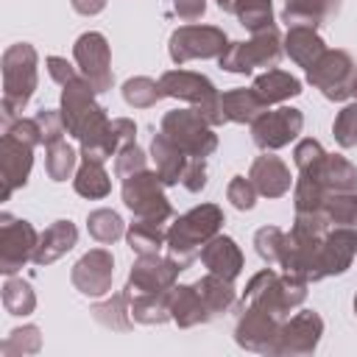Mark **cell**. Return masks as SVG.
<instances>
[{
  "mask_svg": "<svg viewBox=\"0 0 357 357\" xmlns=\"http://www.w3.org/2000/svg\"><path fill=\"white\" fill-rule=\"evenodd\" d=\"M92 84L78 75L75 81L61 86V117L70 137L81 142V159L106 162L109 156H117L120 145L112 131V120L106 117V109L95 100Z\"/></svg>",
  "mask_w": 357,
  "mask_h": 357,
  "instance_id": "6da1fadb",
  "label": "cell"
},
{
  "mask_svg": "<svg viewBox=\"0 0 357 357\" xmlns=\"http://www.w3.org/2000/svg\"><path fill=\"white\" fill-rule=\"evenodd\" d=\"M223 226V209L218 204H198L190 212L178 215L176 223L167 229V257L176 259L184 271L195 262L201 248L220 231Z\"/></svg>",
  "mask_w": 357,
  "mask_h": 357,
  "instance_id": "7a4b0ae2",
  "label": "cell"
},
{
  "mask_svg": "<svg viewBox=\"0 0 357 357\" xmlns=\"http://www.w3.org/2000/svg\"><path fill=\"white\" fill-rule=\"evenodd\" d=\"M39 56L36 47L28 42H17L8 45L3 53V126L17 120L20 112L28 106L36 84H39V73H36Z\"/></svg>",
  "mask_w": 357,
  "mask_h": 357,
  "instance_id": "3957f363",
  "label": "cell"
},
{
  "mask_svg": "<svg viewBox=\"0 0 357 357\" xmlns=\"http://www.w3.org/2000/svg\"><path fill=\"white\" fill-rule=\"evenodd\" d=\"M304 298H307V282L304 279H296L290 273H276V268L268 265L248 279L240 307L254 304V307L284 321V315H290L296 307H301Z\"/></svg>",
  "mask_w": 357,
  "mask_h": 357,
  "instance_id": "277c9868",
  "label": "cell"
},
{
  "mask_svg": "<svg viewBox=\"0 0 357 357\" xmlns=\"http://www.w3.org/2000/svg\"><path fill=\"white\" fill-rule=\"evenodd\" d=\"M159 84H162L165 98L187 100L212 128L226 123V114L220 106V92L206 75L190 73V70H167V73H162Z\"/></svg>",
  "mask_w": 357,
  "mask_h": 357,
  "instance_id": "5b68a950",
  "label": "cell"
},
{
  "mask_svg": "<svg viewBox=\"0 0 357 357\" xmlns=\"http://www.w3.org/2000/svg\"><path fill=\"white\" fill-rule=\"evenodd\" d=\"M284 53V42H282V33L276 25L254 33L248 42H229V47L223 50V56L218 59L220 67L226 73H251L257 67H276L279 59Z\"/></svg>",
  "mask_w": 357,
  "mask_h": 357,
  "instance_id": "8992f818",
  "label": "cell"
},
{
  "mask_svg": "<svg viewBox=\"0 0 357 357\" xmlns=\"http://www.w3.org/2000/svg\"><path fill=\"white\" fill-rule=\"evenodd\" d=\"M159 131L190 159H206L218 148V134L195 109H173L162 117Z\"/></svg>",
  "mask_w": 357,
  "mask_h": 357,
  "instance_id": "52a82bcc",
  "label": "cell"
},
{
  "mask_svg": "<svg viewBox=\"0 0 357 357\" xmlns=\"http://www.w3.org/2000/svg\"><path fill=\"white\" fill-rule=\"evenodd\" d=\"M123 204L131 209L134 218L139 220H153L165 223L173 215V206L165 195V184L156 170H139L123 178Z\"/></svg>",
  "mask_w": 357,
  "mask_h": 357,
  "instance_id": "ba28073f",
  "label": "cell"
},
{
  "mask_svg": "<svg viewBox=\"0 0 357 357\" xmlns=\"http://www.w3.org/2000/svg\"><path fill=\"white\" fill-rule=\"evenodd\" d=\"M226 47L229 39L218 25H181L167 42V53L176 64H187L192 59H220Z\"/></svg>",
  "mask_w": 357,
  "mask_h": 357,
  "instance_id": "9c48e42d",
  "label": "cell"
},
{
  "mask_svg": "<svg viewBox=\"0 0 357 357\" xmlns=\"http://www.w3.org/2000/svg\"><path fill=\"white\" fill-rule=\"evenodd\" d=\"M354 75H357V64L346 50H326L307 70V81L315 89H321L326 100H349Z\"/></svg>",
  "mask_w": 357,
  "mask_h": 357,
  "instance_id": "30bf717a",
  "label": "cell"
},
{
  "mask_svg": "<svg viewBox=\"0 0 357 357\" xmlns=\"http://www.w3.org/2000/svg\"><path fill=\"white\" fill-rule=\"evenodd\" d=\"M73 56H75V64L81 70V75L92 84V89L100 95V92H109L112 89V50H109V42L103 33L98 31H86L75 39L73 45Z\"/></svg>",
  "mask_w": 357,
  "mask_h": 357,
  "instance_id": "8fae6325",
  "label": "cell"
},
{
  "mask_svg": "<svg viewBox=\"0 0 357 357\" xmlns=\"http://www.w3.org/2000/svg\"><path fill=\"white\" fill-rule=\"evenodd\" d=\"M36 245L39 234L28 220H20L8 212L0 215V271L6 276H14L28 259H33Z\"/></svg>",
  "mask_w": 357,
  "mask_h": 357,
  "instance_id": "7c38bea8",
  "label": "cell"
},
{
  "mask_svg": "<svg viewBox=\"0 0 357 357\" xmlns=\"http://www.w3.org/2000/svg\"><path fill=\"white\" fill-rule=\"evenodd\" d=\"M304 128V114L293 106H279V109H265L254 123H251V139L262 151H279L290 145Z\"/></svg>",
  "mask_w": 357,
  "mask_h": 357,
  "instance_id": "4fadbf2b",
  "label": "cell"
},
{
  "mask_svg": "<svg viewBox=\"0 0 357 357\" xmlns=\"http://www.w3.org/2000/svg\"><path fill=\"white\" fill-rule=\"evenodd\" d=\"M279 329H282V318H276V315H271V312H265L254 304H245V307H240V318H237V326H234V340L245 351L276 357Z\"/></svg>",
  "mask_w": 357,
  "mask_h": 357,
  "instance_id": "5bb4252c",
  "label": "cell"
},
{
  "mask_svg": "<svg viewBox=\"0 0 357 357\" xmlns=\"http://www.w3.org/2000/svg\"><path fill=\"white\" fill-rule=\"evenodd\" d=\"M324 335V318L315 310H301L290 321H282L279 340H276V357H301L312 354Z\"/></svg>",
  "mask_w": 357,
  "mask_h": 357,
  "instance_id": "9a60e30c",
  "label": "cell"
},
{
  "mask_svg": "<svg viewBox=\"0 0 357 357\" xmlns=\"http://www.w3.org/2000/svg\"><path fill=\"white\" fill-rule=\"evenodd\" d=\"M31 167H33V145L3 131L0 137V201H8L14 190L28 184Z\"/></svg>",
  "mask_w": 357,
  "mask_h": 357,
  "instance_id": "2e32d148",
  "label": "cell"
},
{
  "mask_svg": "<svg viewBox=\"0 0 357 357\" xmlns=\"http://www.w3.org/2000/svg\"><path fill=\"white\" fill-rule=\"evenodd\" d=\"M114 279V257L106 248H92L86 251L70 271V282L81 296L98 298L112 290Z\"/></svg>",
  "mask_w": 357,
  "mask_h": 357,
  "instance_id": "e0dca14e",
  "label": "cell"
},
{
  "mask_svg": "<svg viewBox=\"0 0 357 357\" xmlns=\"http://www.w3.org/2000/svg\"><path fill=\"white\" fill-rule=\"evenodd\" d=\"M184 268L170 259V257H159V254H142L137 257V262L128 271V293H165L176 284L178 273Z\"/></svg>",
  "mask_w": 357,
  "mask_h": 357,
  "instance_id": "ac0fdd59",
  "label": "cell"
},
{
  "mask_svg": "<svg viewBox=\"0 0 357 357\" xmlns=\"http://www.w3.org/2000/svg\"><path fill=\"white\" fill-rule=\"evenodd\" d=\"M357 257V229L351 226H335L324 234L321 251H318V282L326 276L346 273Z\"/></svg>",
  "mask_w": 357,
  "mask_h": 357,
  "instance_id": "d6986e66",
  "label": "cell"
},
{
  "mask_svg": "<svg viewBox=\"0 0 357 357\" xmlns=\"http://www.w3.org/2000/svg\"><path fill=\"white\" fill-rule=\"evenodd\" d=\"M298 176L315 178L329 195L332 192H354L357 190V167L340 153H324L318 162H312L310 167L298 170Z\"/></svg>",
  "mask_w": 357,
  "mask_h": 357,
  "instance_id": "ffe728a7",
  "label": "cell"
},
{
  "mask_svg": "<svg viewBox=\"0 0 357 357\" xmlns=\"http://www.w3.org/2000/svg\"><path fill=\"white\" fill-rule=\"evenodd\" d=\"M248 178L257 187V192L265 195V198H282V195L290 192V184H293L290 167L273 153L257 156L248 167Z\"/></svg>",
  "mask_w": 357,
  "mask_h": 357,
  "instance_id": "44dd1931",
  "label": "cell"
},
{
  "mask_svg": "<svg viewBox=\"0 0 357 357\" xmlns=\"http://www.w3.org/2000/svg\"><path fill=\"white\" fill-rule=\"evenodd\" d=\"M201 262L209 268V273H218V276L234 282L240 276V271H243V251L231 237L215 234L201 248Z\"/></svg>",
  "mask_w": 357,
  "mask_h": 357,
  "instance_id": "7402d4cb",
  "label": "cell"
},
{
  "mask_svg": "<svg viewBox=\"0 0 357 357\" xmlns=\"http://www.w3.org/2000/svg\"><path fill=\"white\" fill-rule=\"evenodd\" d=\"M170 321H176L181 329L212 321V312L206 310L195 284H173L170 287Z\"/></svg>",
  "mask_w": 357,
  "mask_h": 357,
  "instance_id": "603a6c76",
  "label": "cell"
},
{
  "mask_svg": "<svg viewBox=\"0 0 357 357\" xmlns=\"http://www.w3.org/2000/svg\"><path fill=\"white\" fill-rule=\"evenodd\" d=\"M78 243V229L73 220H56L50 223L42 234H39V245L33 251V262L36 265H50L56 259H61L67 251H73Z\"/></svg>",
  "mask_w": 357,
  "mask_h": 357,
  "instance_id": "cb8c5ba5",
  "label": "cell"
},
{
  "mask_svg": "<svg viewBox=\"0 0 357 357\" xmlns=\"http://www.w3.org/2000/svg\"><path fill=\"white\" fill-rule=\"evenodd\" d=\"M151 159H153L156 173H159V178H162L165 187L181 184V176H184V170H187L190 156H187L178 145H173L162 131L153 134V139H151Z\"/></svg>",
  "mask_w": 357,
  "mask_h": 357,
  "instance_id": "d4e9b609",
  "label": "cell"
},
{
  "mask_svg": "<svg viewBox=\"0 0 357 357\" xmlns=\"http://www.w3.org/2000/svg\"><path fill=\"white\" fill-rule=\"evenodd\" d=\"M340 6H343V0H284L282 22H287V28H293V25L318 28L329 17H335L340 11Z\"/></svg>",
  "mask_w": 357,
  "mask_h": 357,
  "instance_id": "484cf974",
  "label": "cell"
},
{
  "mask_svg": "<svg viewBox=\"0 0 357 357\" xmlns=\"http://www.w3.org/2000/svg\"><path fill=\"white\" fill-rule=\"evenodd\" d=\"M282 42H284V53L290 56V61H296L304 70H310L326 53V45H324V39L318 36L315 28L293 25V28H287V33H284Z\"/></svg>",
  "mask_w": 357,
  "mask_h": 357,
  "instance_id": "4316f807",
  "label": "cell"
},
{
  "mask_svg": "<svg viewBox=\"0 0 357 357\" xmlns=\"http://www.w3.org/2000/svg\"><path fill=\"white\" fill-rule=\"evenodd\" d=\"M220 106H223V114H226V123H240V126H251L268 106L265 100L254 92V86H240V89H229L220 95Z\"/></svg>",
  "mask_w": 357,
  "mask_h": 357,
  "instance_id": "83f0119b",
  "label": "cell"
},
{
  "mask_svg": "<svg viewBox=\"0 0 357 357\" xmlns=\"http://www.w3.org/2000/svg\"><path fill=\"white\" fill-rule=\"evenodd\" d=\"M251 86H254V92L265 100V106H271V103H284V100L301 95V81H298L296 75L284 73V70H276V67H271V70H265L262 75H257Z\"/></svg>",
  "mask_w": 357,
  "mask_h": 357,
  "instance_id": "f1b7e54d",
  "label": "cell"
},
{
  "mask_svg": "<svg viewBox=\"0 0 357 357\" xmlns=\"http://www.w3.org/2000/svg\"><path fill=\"white\" fill-rule=\"evenodd\" d=\"M131 318L137 324H165L170 321V290L165 293H128Z\"/></svg>",
  "mask_w": 357,
  "mask_h": 357,
  "instance_id": "f546056e",
  "label": "cell"
},
{
  "mask_svg": "<svg viewBox=\"0 0 357 357\" xmlns=\"http://www.w3.org/2000/svg\"><path fill=\"white\" fill-rule=\"evenodd\" d=\"M195 287H198L206 310L212 312V318H218V315H223V312H229L234 307L237 296H234V284L229 279H223L218 273H206L204 279L195 282Z\"/></svg>",
  "mask_w": 357,
  "mask_h": 357,
  "instance_id": "4dcf8cb0",
  "label": "cell"
},
{
  "mask_svg": "<svg viewBox=\"0 0 357 357\" xmlns=\"http://www.w3.org/2000/svg\"><path fill=\"white\" fill-rule=\"evenodd\" d=\"M240 20V25L251 33H259L273 25V3L271 0H229L226 8Z\"/></svg>",
  "mask_w": 357,
  "mask_h": 357,
  "instance_id": "1f68e13d",
  "label": "cell"
},
{
  "mask_svg": "<svg viewBox=\"0 0 357 357\" xmlns=\"http://www.w3.org/2000/svg\"><path fill=\"white\" fill-rule=\"evenodd\" d=\"M126 243H128V248L137 257H142V254H159L162 245L167 243V231L162 229V223L134 218V223L126 229Z\"/></svg>",
  "mask_w": 357,
  "mask_h": 357,
  "instance_id": "d6a6232c",
  "label": "cell"
},
{
  "mask_svg": "<svg viewBox=\"0 0 357 357\" xmlns=\"http://www.w3.org/2000/svg\"><path fill=\"white\" fill-rule=\"evenodd\" d=\"M89 312H92V318H95L98 324H103V326L112 329V332H128V329L134 326L131 304H128V290H120V293L112 296L109 301L95 304Z\"/></svg>",
  "mask_w": 357,
  "mask_h": 357,
  "instance_id": "836d02e7",
  "label": "cell"
},
{
  "mask_svg": "<svg viewBox=\"0 0 357 357\" xmlns=\"http://www.w3.org/2000/svg\"><path fill=\"white\" fill-rule=\"evenodd\" d=\"M73 187L78 195L84 198H106L109 190H112V181H109V173L103 170V162H92V159H84L81 167L75 170V178H73Z\"/></svg>",
  "mask_w": 357,
  "mask_h": 357,
  "instance_id": "e575fe53",
  "label": "cell"
},
{
  "mask_svg": "<svg viewBox=\"0 0 357 357\" xmlns=\"http://www.w3.org/2000/svg\"><path fill=\"white\" fill-rule=\"evenodd\" d=\"M86 231L92 240L112 245L114 240H120L126 234V223L114 209H92L86 215Z\"/></svg>",
  "mask_w": 357,
  "mask_h": 357,
  "instance_id": "d590c367",
  "label": "cell"
},
{
  "mask_svg": "<svg viewBox=\"0 0 357 357\" xmlns=\"http://www.w3.org/2000/svg\"><path fill=\"white\" fill-rule=\"evenodd\" d=\"M162 98H165L162 84L153 81V78H148V75H137V78H128L123 84V100L128 106H134V109H151Z\"/></svg>",
  "mask_w": 357,
  "mask_h": 357,
  "instance_id": "8d00e7d4",
  "label": "cell"
},
{
  "mask_svg": "<svg viewBox=\"0 0 357 357\" xmlns=\"http://www.w3.org/2000/svg\"><path fill=\"white\" fill-rule=\"evenodd\" d=\"M3 307L8 315H31L36 310V296L31 290V284L25 279H17V276H8L6 284H3Z\"/></svg>",
  "mask_w": 357,
  "mask_h": 357,
  "instance_id": "74e56055",
  "label": "cell"
},
{
  "mask_svg": "<svg viewBox=\"0 0 357 357\" xmlns=\"http://www.w3.org/2000/svg\"><path fill=\"white\" fill-rule=\"evenodd\" d=\"M39 349H42V335H39V326H33V324L17 326L0 343V354L3 357H28V354H36Z\"/></svg>",
  "mask_w": 357,
  "mask_h": 357,
  "instance_id": "f35d334b",
  "label": "cell"
},
{
  "mask_svg": "<svg viewBox=\"0 0 357 357\" xmlns=\"http://www.w3.org/2000/svg\"><path fill=\"white\" fill-rule=\"evenodd\" d=\"M75 151L61 139V142H53L45 148V170L53 181H67L70 173L75 170Z\"/></svg>",
  "mask_w": 357,
  "mask_h": 357,
  "instance_id": "ab89813d",
  "label": "cell"
},
{
  "mask_svg": "<svg viewBox=\"0 0 357 357\" xmlns=\"http://www.w3.org/2000/svg\"><path fill=\"white\" fill-rule=\"evenodd\" d=\"M324 215L329 226H351L357 223V190L354 192H332L326 198Z\"/></svg>",
  "mask_w": 357,
  "mask_h": 357,
  "instance_id": "60d3db41",
  "label": "cell"
},
{
  "mask_svg": "<svg viewBox=\"0 0 357 357\" xmlns=\"http://www.w3.org/2000/svg\"><path fill=\"white\" fill-rule=\"evenodd\" d=\"M282 243H284V231L279 226H262L254 234V248L257 254L271 265L279 268V257H282Z\"/></svg>",
  "mask_w": 357,
  "mask_h": 357,
  "instance_id": "b9f144b4",
  "label": "cell"
},
{
  "mask_svg": "<svg viewBox=\"0 0 357 357\" xmlns=\"http://www.w3.org/2000/svg\"><path fill=\"white\" fill-rule=\"evenodd\" d=\"M332 134H335V142L340 148H354L357 145V100L346 103L337 112V117L332 123Z\"/></svg>",
  "mask_w": 357,
  "mask_h": 357,
  "instance_id": "7bdbcfd3",
  "label": "cell"
},
{
  "mask_svg": "<svg viewBox=\"0 0 357 357\" xmlns=\"http://www.w3.org/2000/svg\"><path fill=\"white\" fill-rule=\"evenodd\" d=\"M148 167V156H145V151L134 142V145H126L123 151H117V156H114V176L117 178H128L131 173H139V170H145Z\"/></svg>",
  "mask_w": 357,
  "mask_h": 357,
  "instance_id": "ee69618b",
  "label": "cell"
},
{
  "mask_svg": "<svg viewBox=\"0 0 357 357\" xmlns=\"http://www.w3.org/2000/svg\"><path fill=\"white\" fill-rule=\"evenodd\" d=\"M36 123H39V131H42V145H53V142H61L64 137V117H61V109H39L36 114Z\"/></svg>",
  "mask_w": 357,
  "mask_h": 357,
  "instance_id": "f6af8a7d",
  "label": "cell"
},
{
  "mask_svg": "<svg viewBox=\"0 0 357 357\" xmlns=\"http://www.w3.org/2000/svg\"><path fill=\"white\" fill-rule=\"evenodd\" d=\"M257 187L251 184V178H245V176H234L231 181H229V187H226V198L231 201V206L234 209H240V212H248V209H254V204H257Z\"/></svg>",
  "mask_w": 357,
  "mask_h": 357,
  "instance_id": "bcb514c9",
  "label": "cell"
},
{
  "mask_svg": "<svg viewBox=\"0 0 357 357\" xmlns=\"http://www.w3.org/2000/svg\"><path fill=\"white\" fill-rule=\"evenodd\" d=\"M181 184L190 192H201L206 187V159H190L187 162V170L181 176Z\"/></svg>",
  "mask_w": 357,
  "mask_h": 357,
  "instance_id": "7dc6e473",
  "label": "cell"
},
{
  "mask_svg": "<svg viewBox=\"0 0 357 357\" xmlns=\"http://www.w3.org/2000/svg\"><path fill=\"white\" fill-rule=\"evenodd\" d=\"M47 73H50V78L59 84V86H64V84H70V81H75L78 78V73H75V67L67 61V59H61V56H47Z\"/></svg>",
  "mask_w": 357,
  "mask_h": 357,
  "instance_id": "c3c4849f",
  "label": "cell"
},
{
  "mask_svg": "<svg viewBox=\"0 0 357 357\" xmlns=\"http://www.w3.org/2000/svg\"><path fill=\"white\" fill-rule=\"evenodd\" d=\"M173 11L184 22H195L206 14V0H173Z\"/></svg>",
  "mask_w": 357,
  "mask_h": 357,
  "instance_id": "681fc988",
  "label": "cell"
},
{
  "mask_svg": "<svg viewBox=\"0 0 357 357\" xmlns=\"http://www.w3.org/2000/svg\"><path fill=\"white\" fill-rule=\"evenodd\" d=\"M112 131H114V139H117L120 151H123L126 145H134V142H137V123L128 120V117H114V120H112Z\"/></svg>",
  "mask_w": 357,
  "mask_h": 357,
  "instance_id": "f907efd6",
  "label": "cell"
},
{
  "mask_svg": "<svg viewBox=\"0 0 357 357\" xmlns=\"http://www.w3.org/2000/svg\"><path fill=\"white\" fill-rule=\"evenodd\" d=\"M70 3L81 17H95L106 8V0H70Z\"/></svg>",
  "mask_w": 357,
  "mask_h": 357,
  "instance_id": "816d5d0a",
  "label": "cell"
},
{
  "mask_svg": "<svg viewBox=\"0 0 357 357\" xmlns=\"http://www.w3.org/2000/svg\"><path fill=\"white\" fill-rule=\"evenodd\" d=\"M351 98L357 100V75H354V84H351Z\"/></svg>",
  "mask_w": 357,
  "mask_h": 357,
  "instance_id": "f5cc1de1",
  "label": "cell"
},
{
  "mask_svg": "<svg viewBox=\"0 0 357 357\" xmlns=\"http://www.w3.org/2000/svg\"><path fill=\"white\" fill-rule=\"evenodd\" d=\"M215 3H218V6H220V11H223V8H226V3H229V0H215Z\"/></svg>",
  "mask_w": 357,
  "mask_h": 357,
  "instance_id": "db71d44e",
  "label": "cell"
},
{
  "mask_svg": "<svg viewBox=\"0 0 357 357\" xmlns=\"http://www.w3.org/2000/svg\"><path fill=\"white\" fill-rule=\"evenodd\" d=\"M354 315H357V296H354Z\"/></svg>",
  "mask_w": 357,
  "mask_h": 357,
  "instance_id": "11a10c76",
  "label": "cell"
}]
</instances>
